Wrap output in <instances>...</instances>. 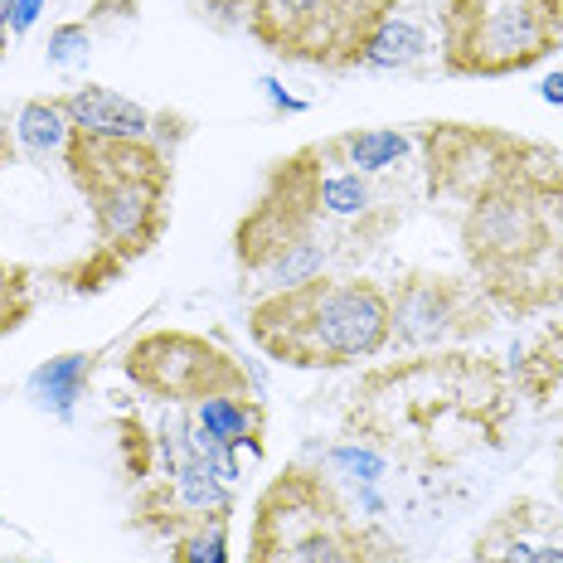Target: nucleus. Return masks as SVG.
Segmentation results:
<instances>
[{"instance_id": "1", "label": "nucleus", "mask_w": 563, "mask_h": 563, "mask_svg": "<svg viewBox=\"0 0 563 563\" xmlns=\"http://www.w3.org/2000/svg\"><path fill=\"white\" fill-rule=\"evenodd\" d=\"M466 263L490 307L534 316L563 301V166L544 156L476 195L462 214Z\"/></svg>"}, {"instance_id": "2", "label": "nucleus", "mask_w": 563, "mask_h": 563, "mask_svg": "<svg viewBox=\"0 0 563 563\" xmlns=\"http://www.w3.org/2000/svg\"><path fill=\"white\" fill-rule=\"evenodd\" d=\"M249 331L263 355L291 369H345L389 345V291L369 277H316L257 297Z\"/></svg>"}, {"instance_id": "3", "label": "nucleus", "mask_w": 563, "mask_h": 563, "mask_svg": "<svg viewBox=\"0 0 563 563\" xmlns=\"http://www.w3.org/2000/svg\"><path fill=\"white\" fill-rule=\"evenodd\" d=\"M249 563H374V539L311 466H287L253 506Z\"/></svg>"}, {"instance_id": "4", "label": "nucleus", "mask_w": 563, "mask_h": 563, "mask_svg": "<svg viewBox=\"0 0 563 563\" xmlns=\"http://www.w3.org/2000/svg\"><path fill=\"white\" fill-rule=\"evenodd\" d=\"M563 44V0H448L442 68L456 78H510Z\"/></svg>"}, {"instance_id": "5", "label": "nucleus", "mask_w": 563, "mask_h": 563, "mask_svg": "<svg viewBox=\"0 0 563 563\" xmlns=\"http://www.w3.org/2000/svg\"><path fill=\"white\" fill-rule=\"evenodd\" d=\"M321 146H307L297 156L277 161L267 175V199L287 205L297 219L321 233L325 243L340 249H374L394 229V209L379 195V185L360 170H325Z\"/></svg>"}, {"instance_id": "6", "label": "nucleus", "mask_w": 563, "mask_h": 563, "mask_svg": "<svg viewBox=\"0 0 563 563\" xmlns=\"http://www.w3.org/2000/svg\"><path fill=\"white\" fill-rule=\"evenodd\" d=\"M122 374L132 389L146 398H161L170 408H190L209 394H243L249 374L243 365L219 350L214 340L190 335V331H151L141 335L122 360Z\"/></svg>"}, {"instance_id": "7", "label": "nucleus", "mask_w": 563, "mask_h": 563, "mask_svg": "<svg viewBox=\"0 0 563 563\" xmlns=\"http://www.w3.org/2000/svg\"><path fill=\"white\" fill-rule=\"evenodd\" d=\"M84 199L98 229V257L84 267L78 287H108L122 267H132L161 243L170 214V180H92L84 185Z\"/></svg>"}, {"instance_id": "8", "label": "nucleus", "mask_w": 563, "mask_h": 563, "mask_svg": "<svg viewBox=\"0 0 563 563\" xmlns=\"http://www.w3.org/2000/svg\"><path fill=\"white\" fill-rule=\"evenodd\" d=\"M486 331H490L486 291H476L472 282H456L442 273H408L389 291V345L422 355V350H442Z\"/></svg>"}, {"instance_id": "9", "label": "nucleus", "mask_w": 563, "mask_h": 563, "mask_svg": "<svg viewBox=\"0 0 563 563\" xmlns=\"http://www.w3.org/2000/svg\"><path fill=\"white\" fill-rule=\"evenodd\" d=\"M365 0H249L243 25L263 49L297 64L345 68Z\"/></svg>"}, {"instance_id": "10", "label": "nucleus", "mask_w": 563, "mask_h": 563, "mask_svg": "<svg viewBox=\"0 0 563 563\" xmlns=\"http://www.w3.org/2000/svg\"><path fill=\"white\" fill-rule=\"evenodd\" d=\"M422 151H428V180L432 195H448L472 205L476 195H486L490 185H500L506 175L544 161L549 151L534 146V141L490 132V126H462V122H442L428 126L422 136Z\"/></svg>"}, {"instance_id": "11", "label": "nucleus", "mask_w": 563, "mask_h": 563, "mask_svg": "<svg viewBox=\"0 0 563 563\" xmlns=\"http://www.w3.org/2000/svg\"><path fill=\"white\" fill-rule=\"evenodd\" d=\"M136 515L146 530L180 534V530H195V525H205V520H229L233 486L219 481L195 452H185L166 476L146 481V490H141V500H136Z\"/></svg>"}, {"instance_id": "12", "label": "nucleus", "mask_w": 563, "mask_h": 563, "mask_svg": "<svg viewBox=\"0 0 563 563\" xmlns=\"http://www.w3.org/2000/svg\"><path fill=\"white\" fill-rule=\"evenodd\" d=\"M432 54V34L404 10V0H365L355 44H350L345 68H374V74H398Z\"/></svg>"}, {"instance_id": "13", "label": "nucleus", "mask_w": 563, "mask_h": 563, "mask_svg": "<svg viewBox=\"0 0 563 563\" xmlns=\"http://www.w3.org/2000/svg\"><path fill=\"white\" fill-rule=\"evenodd\" d=\"M64 112L74 122V132L84 136H108V141H156V126H166V117L146 112L141 102L122 98V92L102 88V84H88V88H74L64 92Z\"/></svg>"}, {"instance_id": "14", "label": "nucleus", "mask_w": 563, "mask_h": 563, "mask_svg": "<svg viewBox=\"0 0 563 563\" xmlns=\"http://www.w3.org/2000/svg\"><path fill=\"white\" fill-rule=\"evenodd\" d=\"M190 418L209 432V438H219V442H224V448H233V452H239V448L263 452L267 413H263V404H257L253 389L199 398V404H190Z\"/></svg>"}, {"instance_id": "15", "label": "nucleus", "mask_w": 563, "mask_h": 563, "mask_svg": "<svg viewBox=\"0 0 563 563\" xmlns=\"http://www.w3.org/2000/svg\"><path fill=\"white\" fill-rule=\"evenodd\" d=\"M92 365H98V355H92V350H68V355H54L49 365H40L30 374V398L44 408V413L68 418L78 408V398H84V389H88Z\"/></svg>"}, {"instance_id": "16", "label": "nucleus", "mask_w": 563, "mask_h": 563, "mask_svg": "<svg viewBox=\"0 0 563 563\" xmlns=\"http://www.w3.org/2000/svg\"><path fill=\"white\" fill-rule=\"evenodd\" d=\"M15 146L30 161H49V156H68V141H74V122H68L64 102L58 98H30L15 112Z\"/></svg>"}, {"instance_id": "17", "label": "nucleus", "mask_w": 563, "mask_h": 563, "mask_svg": "<svg viewBox=\"0 0 563 563\" xmlns=\"http://www.w3.org/2000/svg\"><path fill=\"white\" fill-rule=\"evenodd\" d=\"M340 166L360 170V175H384L394 170L398 161L413 151V141H408L404 132H389V126H365V132H345L331 141Z\"/></svg>"}, {"instance_id": "18", "label": "nucleus", "mask_w": 563, "mask_h": 563, "mask_svg": "<svg viewBox=\"0 0 563 563\" xmlns=\"http://www.w3.org/2000/svg\"><path fill=\"white\" fill-rule=\"evenodd\" d=\"M481 563H563L559 544H534L515 530L510 515H500L486 534H481Z\"/></svg>"}, {"instance_id": "19", "label": "nucleus", "mask_w": 563, "mask_h": 563, "mask_svg": "<svg viewBox=\"0 0 563 563\" xmlns=\"http://www.w3.org/2000/svg\"><path fill=\"white\" fill-rule=\"evenodd\" d=\"M170 563H233L229 520H205L195 530L170 534Z\"/></svg>"}, {"instance_id": "20", "label": "nucleus", "mask_w": 563, "mask_h": 563, "mask_svg": "<svg viewBox=\"0 0 563 563\" xmlns=\"http://www.w3.org/2000/svg\"><path fill=\"white\" fill-rule=\"evenodd\" d=\"M34 311V287H30V273L10 257H0V335L20 331Z\"/></svg>"}, {"instance_id": "21", "label": "nucleus", "mask_w": 563, "mask_h": 563, "mask_svg": "<svg viewBox=\"0 0 563 563\" xmlns=\"http://www.w3.org/2000/svg\"><path fill=\"white\" fill-rule=\"evenodd\" d=\"M88 54H92V30L78 25V20H68V25H58L49 34V64L54 68H74V64H84Z\"/></svg>"}, {"instance_id": "22", "label": "nucleus", "mask_w": 563, "mask_h": 563, "mask_svg": "<svg viewBox=\"0 0 563 563\" xmlns=\"http://www.w3.org/2000/svg\"><path fill=\"white\" fill-rule=\"evenodd\" d=\"M331 466H335V472H345L350 481H360V486H374V481L384 476V456L369 452V448H360V442H345V448H335L331 452Z\"/></svg>"}, {"instance_id": "23", "label": "nucleus", "mask_w": 563, "mask_h": 563, "mask_svg": "<svg viewBox=\"0 0 563 563\" xmlns=\"http://www.w3.org/2000/svg\"><path fill=\"white\" fill-rule=\"evenodd\" d=\"M40 10H44V0H20V5H15V20H10V34H25L34 20H40Z\"/></svg>"}, {"instance_id": "24", "label": "nucleus", "mask_w": 563, "mask_h": 563, "mask_svg": "<svg viewBox=\"0 0 563 563\" xmlns=\"http://www.w3.org/2000/svg\"><path fill=\"white\" fill-rule=\"evenodd\" d=\"M263 92H267V98H273V108H282V112H301V108H307V102L287 98V92H282V84H277V78H263Z\"/></svg>"}, {"instance_id": "25", "label": "nucleus", "mask_w": 563, "mask_h": 563, "mask_svg": "<svg viewBox=\"0 0 563 563\" xmlns=\"http://www.w3.org/2000/svg\"><path fill=\"white\" fill-rule=\"evenodd\" d=\"M10 156H15V126H10L5 117H0V170L10 166Z\"/></svg>"}, {"instance_id": "26", "label": "nucleus", "mask_w": 563, "mask_h": 563, "mask_svg": "<svg viewBox=\"0 0 563 563\" xmlns=\"http://www.w3.org/2000/svg\"><path fill=\"white\" fill-rule=\"evenodd\" d=\"M539 98L554 102V108H563V74H549L544 84H539Z\"/></svg>"}, {"instance_id": "27", "label": "nucleus", "mask_w": 563, "mask_h": 563, "mask_svg": "<svg viewBox=\"0 0 563 563\" xmlns=\"http://www.w3.org/2000/svg\"><path fill=\"white\" fill-rule=\"evenodd\" d=\"M15 5H20V0H0V34H5L10 20H15Z\"/></svg>"}]
</instances>
